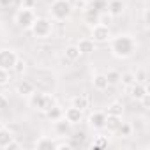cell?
Segmentation results:
<instances>
[{
	"label": "cell",
	"mask_w": 150,
	"mask_h": 150,
	"mask_svg": "<svg viewBox=\"0 0 150 150\" xmlns=\"http://www.w3.org/2000/svg\"><path fill=\"white\" fill-rule=\"evenodd\" d=\"M136 48H138V44H136L134 37L129 34H120V35L110 37V51L115 58H120V60L131 58L134 55Z\"/></svg>",
	"instance_id": "1"
},
{
	"label": "cell",
	"mask_w": 150,
	"mask_h": 150,
	"mask_svg": "<svg viewBox=\"0 0 150 150\" xmlns=\"http://www.w3.org/2000/svg\"><path fill=\"white\" fill-rule=\"evenodd\" d=\"M48 11L51 21H65L72 14V4L71 0H53Z\"/></svg>",
	"instance_id": "2"
},
{
	"label": "cell",
	"mask_w": 150,
	"mask_h": 150,
	"mask_svg": "<svg viewBox=\"0 0 150 150\" xmlns=\"http://www.w3.org/2000/svg\"><path fill=\"white\" fill-rule=\"evenodd\" d=\"M27 99H28V106L35 111H41V113H46L51 108V104H55V99L50 94L37 92V90H34Z\"/></svg>",
	"instance_id": "3"
},
{
	"label": "cell",
	"mask_w": 150,
	"mask_h": 150,
	"mask_svg": "<svg viewBox=\"0 0 150 150\" xmlns=\"http://www.w3.org/2000/svg\"><path fill=\"white\" fill-rule=\"evenodd\" d=\"M28 30L37 39H48L53 34V23H51L50 18H35L34 23H32V27Z\"/></svg>",
	"instance_id": "4"
},
{
	"label": "cell",
	"mask_w": 150,
	"mask_h": 150,
	"mask_svg": "<svg viewBox=\"0 0 150 150\" xmlns=\"http://www.w3.org/2000/svg\"><path fill=\"white\" fill-rule=\"evenodd\" d=\"M111 37V32H110V27L103 21H99L97 25L90 27V39L94 42H108Z\"/></svg>",
	"instance_id": "5"
},
{
	"label": "cell",
	"mask_w": 150,
	"mask_h": 150,
	"mask_svg": "<svg viewBox=\"0 0 150 150\" xmlns=\"http://www.w3.org/2000/svg\"><path fill=\"white\" fill-rule=\"evenodd\" d=\"M35 18H37V16H35L34 9H18V13H16V16H14V21H16V25H18L20 28L28 30V28L32 27V23H34Z\"/></svg>",
	"instance_id": "6"
},
{
	"label": "cell",
	"mask_w": 150,
	"mask_h": 150,
	"mask_svg": "<svg viewBox=\"0 0 150 150\" xmlns=\"http://www.w3.org/2000/svg\"><path fill=\"white\" fill-rule=\"evenodd\" d=\"M16 62H18V55H16L14 50H9V48H2V50H0V67H2V69L13 71Z\"/></svg>",
	"instance_id": "7"
},
{
	"label": "cell",
	"mask_w": 150,
	"mask_h": 150,
	"mask_svg": "<svg viewBox=\"0 0 150 150\" xmlns=\"http://www.w3.org/2000/svg\"><path fill=\"white\" fill-rule=\"evenodd\" d=\"M64 118L71 124V125H78L80 122H83V110L76 108V106H69L67 110H64Z\"/></svg>",
	"instance_id": "8"
},
{
	"label": "cell",
	"mask_w": 150,
	"mask_h": 150,
	"mask_svg": "<svg viewBox=\"0 0 150 150\" xmlns=\"http://www.w3.org/2000/svg\"><path fill=\"white\" fill-rule=\"evenodd\" d=\"M106 124V111H92L88 115V125L94 131H103Z\"/></svg>",
	"instance_id": "9"
},
{
	"label": "cell",
	"mask_w": 150,
	"mask_h": 150,
	"mask_svg": "<svg viewBox=\"0 0 150 150\" xmlns=\"http://www.w3.org/2000/svg\"><path fill=\"white\" fill-rule=\"evenodd\" d=\"M129 96L136 101H141L145 96H150L148 94V87L146 83H139V81H134L131 87H129Z\"/></svg>",
	"instance_id": "10"
},
{
	"label": "cell",
	"mask_w": 150,
	"mask_h": 150,
	"mask_svg": "<svg viewBox=\"0 0 150 150\" xmlns=\"http://www.w3.org/2000/svg\"><path fill=\"white\" fill-rule=\"evenodd\" d=\"M101 20H103V14H101L99 11H96L94 7L87 6V9L83 11V21H85L88 27H94V25H97Z\"/></svg>",
	"instance_id": "11"
},
{
	"label": "cell",
	"mask_w": 150,
	"mask_h": 150,
	"mask_svg": "<svg viewBox=\"0 0 150 150\" xmlns=\"http://www.w3.org/2000/svg\"><path fill=\"white\" fill-rule=\"evenodd\" d=\"M125 11V4L124 0H108V6H106V13L110 16H122V13Z\"/></svg>",
	"instance_id": "12"
},
{
	"label": "cell",
	"mask_w": 150,
	"mask_h": 150,
	"mask_svg": "<svg viewBox=\"0 0 150 150\" xmlns=\"http://www.w3.org/2000/svg\"><path fill=\"white\" fill-rule=\"evenodd\" d=\"M34 90H35V85H34L30 80H25V78L20 80L18 85H16V94L21 96V97H28Z\"/></svg>",
	"instance_id": "13"
},
{
	"label": "cell",
	"mask_w": 150,
	"mask_h": 150,
	"mask_svg": "<svg viewBox=\"0 0 150 150\" xmlns=\"http://www.w3.org/2000/svg\"><path fill=\"white\" fill-rule=\"evenodd\" d=\"M53 129H55V134H57V136L67 138V134L71 132V124H69L65 118H60V120L53 122Z\"/></svg>",
	"instance_id": "14"
},
{
	"label": "cell",
	"mask_w": 150,
	"mask_h": 150,
	"mask_svg": "<svg viewBox=\"0 0 150 150\" xmlns=\"http://www.w3.org/2000/svg\"><path fill=\"white\" fill-rule=\"evenodd\" d=\"M76 46H78V50H80L81 55H90V53L96 51V42H94L90 37H83V39H80Z\"/></svg>",
	"instance_id": "15"
},
{
	"label": "cell",
	"mask_w": 150,
	"mask_h": 150,
	"mask_svg": "<svg viewBox=\"0 0 150 150\" xmlns=\"http://www.w3.org/2000/svg\"><path fill=\"white\" fill-rule=\"evenodd\" d=\"M120 124H122V117H118V115H106L104 129H106L108 132L115 134V132H117V129L120 127Z\"/></svg>",
	"instance_id": "16"
},
{
	"label": "cell",
	"mask_w": 150,
	"mask_h": 150,
	"mask_svg": "<svg viewBox=\"0 0 150 150\" xmlns=\"http://www.w3.org/2000/svg\"><path fill=\"white\" fill-rule=\"evenodd\" d=\"M92 85H94V88H96V90L104 92V90L110 87V85H108V80H106V74H103V72L94 74V78H92Z\"/></svg>",
	"instance_id": "17"
},
{
	"label": "cell",
	"mask_w": 150,
	"mask_h": 150,
	"mask_svg": "<svg viewBox=\"0 0 150 150\" xmlns=\"http://www.w3.org/2000/svg\"><path fill=\"white\" fill-rule=\"evenodd\" d=\"M44 115H46L51 122H57V120L64 118V108H62L60 104H57V103H55V104H51V108H50Z\"/></svg>",
	"instance_id": "18"
},
{
	"label": "cell",
	"mask_w": 150,
	"mask_h": 150,
	"mask_svg": "<svg viewBox=\"0 0 150 150\" xmlns=\"http://www.w3.org/2000/svg\"><path fill=\"white\" fill-rule=\"evenodd\" d=\"M35 148L37 150H53V148H57V141H53L50 136H41L35 141Z\"/></svg>",
	"instance_id": "19"
},
{
	"label": "cell",
	"mask_w": 150,
	"mask_h": 150,
	"mask_svg": "<svg viewBox=\"0 0 150 150\" xmlns=\"http://www.w3.org/2000/svg\"><path fill=\"white\" fill-rule=\"evenodd\" d=\"M80 57H81V53H80L76 44H71V46H67L64 50V58L67 62H76V60H80Z\"/></svg>",
	"instance_id": "20"
},
{
	"label": "cell",
	"mask_w": 150,
	"mask_h": 150,
	"mask_svg": "<svg viewBox=\"0 0 150 150\" xmlns=\"http://www.w3.org/2000/svg\"><path fill=\"white\" fill-rule=\"evenodd\" d=\"M14 141V134L9 129H0V148H9V145Z\"/></svg>",
	"instance_id": "21"
},
{
	"label": "cell",
	"mask_w": 150,
	"mask_h": 150,
	"mask_svg": "<svg viewBox=\"0 0 150 150\" xmlns=\"http://www.w3.org/2000/svg\"><path fill=\"white\" fill-rule=\"evenodd\" d=\"M72 106H76V108H80V110L85 111V110L90 108V97L85 96V94H80L76 97H72Z\"/></svg>",
	"instance_id": "22"
},
{
	"label": "cell",
	"mask_w": 150,
	"mask_h": 150,
	"mask_svg": "<svg viewBox=\"0 0 150 150\" xmlns=\"http://www.w3.org/2000/svg\"><path fill=\"white\" fill-rule=\"evenodd\" d=\"M108 145H110V139H108V136H103V134H97L90 143L92 148H106Z\"/></svg>",
	"instance_id": "23"
},
{
	"label": "cell",
	"mask_w": 150,
	"mask_h": 150,
	"mask_svg": "<svg viewBox=\"0 0 150 150\" xmlns=\"http://www.w3.org/2000/svg\"><path fill=\"white\" fill-rule=\"evenodd\" d=\"M104 74H106V80H108V85H110V87H115V85L120 83V72H118V71L111 69V71H108V72H104Z\"/></svg>",
	"instance_id": "24"
},
{
	"label": "cell",
	"mask_w": 150,
	"mask_h": 150,
	"mask_svg": "<svg viewBox=\"0 0 150 150\" xmlns=\"http://www.w3.org/2000/svg\"><path fill=\"white\" fill-rule=\"evenodd\" d=\"M115 134H118V136H122V138H129V136L132 134V125H131V124H127V122H122Z\"/></svg>",
	"instance_id": "25"
},
{
	"label": "cell",
	"mask_w": 150,
	"mask_h": 150,
	"mask_svg": "<svg viewBox=\"0 0 150 150\" xmlns=\"http://www.w3.org/2000/svg\"><path fill=\"white\" fill-rule=\"evenodd\" d=\"M88 6L94 7L96 11H99L101 14H104L106 13V6H108V0H90Z\"/></svg>",
	"instance_id": "26"
},
{
	"label": "cell",
	"mask_w": 150,
	"mask_h": 150,
	"mask_svg": "<svg viewBox=\"0 0 150 150\" xmlns=\"http://www.w3.org/2000/svg\"><path fill=\"white\" fill-rule=\"evenodd\" d=\"M122 113H124V106L120 103H111L106 111V115H118V117H122Z\"/></svg>",
	"instance_id": "27"
},
{
	"label": "cell",
	"mask_w": 150,
	"mask_h": 150,
	"mask_svg": "<svg viewBox=\"0 0 150 150\" xmlns=\"http://www.w3.org/2000/svg\"><path fill=\"white\" fill-rule=\"evenodd\" d=\"M11 81V71L0 67V87H6Z\"/></svg>",
	"instance_id": "28"
},
{
	"label": "cell",
	"mask_w": 150,
	"mask_h": 150,
	"mask_svg": "<svg viewBox=\"0 0 150 150\" xmlns=\"http://www.w3.org/2000/svg\"><path fill=\"white\" fill-rule=\"evenodd\" d=\"M120 81H122L124 85L131 87V85L136 81V78H134V72H124V74H120Z\"/></svg>",
	"instance_id": "29"
},
{
	"label": "cell",
	"mask_w": 150,
	"mask_h": 150,
	"mask_svg": "<svg viewBox=\"0 0 150 150\" xmlns=\"http://www.w3.org/2000/svg\"><path fill=\"white\" fill-rule=\"evenodd\" d=\"M134 78H136V81H139V83H146V72H145V69H138V71L134 72Z\"/></svg>",
	"instance_id": "30"
},
{
	"label": "cell",
	"mask_w": 150,
	"mask_h": 150,
	"mask_svg": "<svg viewBox=\"0 0 150 150\" xmlns=\"http://www.w3.org/2000/svg\"><path fill=\"white\" fill-rule=\"evenodd\" d=\"M37 0H20V9H34Z\"/></svg>",
	"instance_id": "31"
},
{
	"label": "cell",
	"mask_w": 150,
	"mask_h": 150,
	"mask_svg": "<svg viewBox=\"0 0 150 150\" xmlns=\"http://www.w3.org/2000/svg\"><path fill=\"white\" fill-rule=\"evenodd\" d=\"M7 108H9V99L4 94H0V111H6Z\"/></svg>",
	"instance_id": "32"
},
{
	"label": "cell",
	"mask_w": 150,
	"mask_h": 150,
	"mask_svg": "<svg viewBox=\"0 0 150 150\" xmlns=\"http://www.w3.org/2000/svg\"><path fill=\"white\" fill-rule=\"evenodd\" d=\"M13 71H16L18 74H21V71H25V62H21V60L18 58V62H16V65L13 67Z\"/></svg>",
	"instance_id": "33"
},
{
	"label": "cell",
	"mask_w": 150,
	"mask_h": 150,
	"mask_svg": "<svg viewBox=\"0 0 150 150\" xmlns=\"http://www.w3.org/2000/svg\"><path fill=\"white\" fill-rule=\"evenodd\" d=\"M16 2V0H0V7H9Z\"/></svg>",
	"instance_id": "34"
},
{
	"label": "cell",
	"mask_w": 150,
	"mask_h": 150,
	"mask_svg": "<svg viewBox=\"0 0 150 150\" xmlns=\"http://www.w3.org/2000/svg\"><path fill=\"white\" fill-rule=\"evenodd\" d=\"M81 2H83V4H88V2H90V0H81Z\"/></svg>",
	"instance_id": "35"
},
{
	"label": "cell",
	"mask_w": 150,
	"mask_h": 150,
	"mask_svg": "<svg viewBox=\"0 0 150 150\" xmlns=\"http://www.w3.org/2000/svg\"><path fill=\"white\" fill-rule=\"evenodd\" d=\"M2 113H4V111H0V120H2Z\"/></svg>",
	"instance_id": "36"
}]
</instances>
